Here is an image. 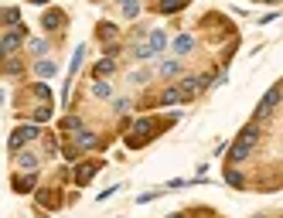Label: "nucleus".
Wrapping results in <instances>:
<instances>
[{"instance_id":"obj_5","label":"nucleus","mask_w":283,"mask_h":218,"mask_svg":"<svg viewBox=\"0 0 283 218\" xmlns=\"http://www.w3.org/2000/svg\"><path fill=\"white\" fill-rule=\"evenodd\" d=\"M21 41H24V27H21V24H14V31H7V38H3L0 45H3V51H14Z\"/></svg>"},{"instance_id":"obj_22","label":"nucleus","mask_w":283,"mask_h":218,"mask_svg":"<svg viewBox=\"0 0 283 218\" xmlns=\"http://www.w3.org/2000/svg\"><path fill=\"white\" fill-rule=\"evenodd\" d=\"M82 55H85V48L78 45V48H75V55H72V75L78 72V65H82Z\"/></svg>"},{"instance_id":"obj_16","label":"nucleus","mask_w":283,"mask_h":218,"mask_svg":"<svg viewBox=\"0 0 283 218\" xmlns=\"http://www.w3.org/2000/svg\"><path fill=\"white\" fill-rule=\"evenodd\" d=\"M160 102H164V106H174V102H181V89H167V92L160 96Z\"/></svg>"},{"instance_id":"obj_13","label":"nucleus","mask_w":283,"mask_h":218,"mask_svg":"<svg viewBox=\"0 0 283 218\" xmlns=\"http://www.w3.org/2000/svg\"><path fill=\"white\" fill-rule=\"evenodd\" d=\"M75 146H96V133H89V130H78V137H75Z\"/></svg>"},{"instance_id":"obj_12","label":"nucleus","mask_w":283,"mask_h":218,"mask_svg":"<svg viewBox=\"0 0 283 218\" xmlns=\"http://www.w3.org/2000/svg\"><path fill=\"white\" fill-rule=\"evenodd\" d=\"M0 24H21L17 7H3V10H0Z\"/></svg>"},{"instance_id":"obj_30","label":"nucleus","mask_w":283,"mask_h":218,"mask_svg":"<svg viewBox=\"0 0 283 218\" xmlns=\"http://www.w3.org/2000/svg\"><path fill=\"white\" fill-rule=\"evenodd\" d=\"M34 3H48V0H34Z\"/></svg>"},{"instance_id":"obj_29","label":"nucleus","mask_w":283,"mask_h":218,"mask_svg":"<svg viewBox=\"0 0 283 218\" xmlns=\"http://www.w3.org/2000/svg\"><path fill=\"white\" fill-rule=\"evenodd\" d=\"M167 218H184V215H167Z\"/></svg>"},{"instance_id":"obj_26","label":"nucleus","mask_w":283,"mask_h":218,"mask_svg":"<svg viewBox=\"0 0 283 218\" xmlns=\"http://www.w3.org/2000/svg\"><path fill=\"white\" fill-rule=\"evenodd\" d=\"M27 48H31V51H34V55H41V51H45V41H41V38H34V41H31V45H27Z\"/></svg>"},{"instance_id":"obj_6","label":"nucleus","mask_w":283,"mask_h":218,"mask_svg":"<svg viewBox=\"0 0 283 218\" xmlns=\"http://www.w3.org/2000/svg\"><path fill=\"white\" fill-rule=\"evenodd\" d=\"M249 153H253V146H246V144H239V140H235V146L229 150V164H242Z\"/></svg>"},{"instance_id":"obj_23","label":"nucleus","mask_w":283,"mask_h":218,"mask_svg":"<svg viewBox=\"0 0 283 218\" xmlns=\"http://www.w3.org/2000/svg\"><path fill=\"white\" fill-rule=\"evenodd\" d=\"M123 10H127V17H137V14H140V7H137L133 0H123Z\"/></svg>"},{"instance_id":"obj_10","label":"nucleus","mask_w":283,"mask_h":218,"mask_svg":"<svg viewBox=\"0 0 283 218\" xmlns=\"http://www.w3.org/2000/svg\"><path fill=\"white\" fill-rule=\"evenodd\" d=\"M34 184H38V177H34V174H27V177H21V181L14 177V191H21V194H27Z\"/></svg>"},{"instance_id":"obj_9","label":"nucleus","mask_w":283,"mask_h":218,"mask_svg":"<svg viewBox=\"0 0 283 218\" xmlns=\"http://www.w3.org/2000/svg\"><path fill=\"white\" fill-rule=\"evenodd\" d=\"M164 41H167V38H164V34H160V31H154V34H150V38H147V48H150V51H154V58H157V55H160V51H164Z\"/></svg>"},{"instance_id":"obj_2","label":"nucleus","mask_w":283,"mask_h":218,"mask_svg":"<svg viewBox=\"0 0 283 218\" xmlns=\"http://www.w3.org/2000/svg\"><path fill=\"white\" fill-rule=\"evenodd\" d=\"M34 137H38V126H17L10 133V150H24V144L34 140Z\"/></svg>"},{"instance_id":"obj_7","label":"nucleus","mask_w":283,"mask_h":218,"mask_svg":"<svg viewBox=\"0 0 283 218\" xmlns=\"http://www.w3.org/2000/svg\"><path fill=\"white\" fill-rule=\"evenodd\" d=\"M96 170H99V164H82V167L75 170V184H89Z\"/></svg>"},{"instance_id":"obj_21","label":"nucleus","mask_w":283,"mask_h":218,"mask_svg":"<svg viewBox=\"0 0 283 218\" xmlns=\"http://www.w3.org/2000/svg\"><path fill=\"white\" fill-rule=\"evenodd\" d=\"M34 96H41L45 102H51V89H48L45 82H38V85H34Z\"/></svg>"},{"instance_id":"obj_19","label":"nucleus","mask_w":283,"mask_h":218,"mask_svg":"<svg viewBox=\"0 0 283 218\" xmlns=\"http://www.w3.org/2000/svg\"><path fill=\"white\" fill-rule=\"evenodd\" d=\"M160 72L167 75V78H174V75L181 72V62H164V65H160Z\"/></svg>"},{"instance_id":"obj_25","label":"nucleus","mask_w":283,"mask_h":218,"mask_svg":"<svg viewBox=\"0 0 283 218\" xmlns=\"http://www.w3.org/2000/svg\"><path fill=\"white\" fill-rule=\"evenodd\" d=\"M65 130H82V120H78V116H69V120H65Z\"/></svg>"},{"instance_id":"obj_3","label":"nucleus","mask_w":283,"mask_h":218,"mask_svg":"<svg viewBox=\"0 0 283 218\" xmlns=\"http://www.w3.org/2000/svg\"><path fill=\"white\" fill-rule=\"evenodd\" d=\"M259 137H263V130H259L256 123H249V126L239 130V144H246V146H256V144H259Z\"/></svg>"},{"instance_id":"obj_18","label":"nucleus","mask_w":283,"mask_h":218,"mask_svg":"<svg viewBox=\"0 0 283 218\" xmlns=\"http://www.w3.org/2000/svg\"><path fill=\"white\" fill-rule=\"evenodd\" d=\"M225 181H229L232 188H242V184H246V181H242V174H239V170H232V167L225 170Z\"/></svg>"},{"instance_id":"obj_4","label":"nucleus","mask_w":283,"mask_h":218,"mask_svg":"<svg viewBox=\"0 0 283 218\" xmlns=\"http://www.w3.org/2000/svg\"><path fill=\"white\" fill-rule=\"evenodd\" d=\"M65 24V14L62 10H45V17H41V27H48V31H58Z\"/></svg>"},{"instance_id":"obj_28","label":"nucleus","mask_w":283,"mask_h":218,"mask_svg":"<svg viewBox=\"0 0 283 218\" xmlns=\"http://www.w3.org/2000/svg\"><path fill=\"white\" fill-rule=\"evenodd\" d=\"M3 55H7V51H3V45H0V62H3Z\"/></svg>"},{"instance_id":"obj_11","label":"nucleus","mask_w":283,"mask_h":218,"mask_svg":"<svg viewBox=\"0 0 283 218\" xmlns=\"http://www.w3.org/2000/svg\"><path fill=\"white\" fill-rule=\"evenodd\" d=\"M184 3H188V0H160L157 10H160V14H174V10H181Z\"/></svg>"},{"instance_id":"obj_27","label":"nucleus","mask_w":283,"mask_h":218,"mask_svg":"<svg viewBox=\"0 0 283 218\" xmlns=\"http://www.w3.org/2000/svg\"><path fill=\"white\" fill-rule=\"evenodd\" d=\"M137 58H154V51H150L147 45H140V48H137Z\"/></svg>"},{"instance_id":"obj_14","label":"nucleus","mask_w":283,"mask_h":218,"mask_svg":"<svg viewBox=\"0 0 283 218\" xmlns=\"http://www.w3.org/2000/svg\"><path fill=\"white\" fill-rule=\"evenodd\" d=\"M92 96H99V99H109V96H113L109 82H99V78H96V82H92Z\"/></svg>"},{"instance_id":"obj_8","label":"nucleus","mask_w":283,"mask_h":218,"mask_svg":"<svg viewBox=\"0 0 283 218\" xmlns=\"http://www.w3.org/2000/svg\"><path fill=\"white\" fill-rule=\"evenodd\" d=\"M191 48H195V38H191V34H178V38H174V51H178V55H188Z\"/></svg>"},{"instance_id":"obj_24","label":"nucleus","mask_w":283,"mask_h":218,"mask_svg":"<svg viewBox=\"0 0 283 218\" xmlns=\"http://www.w3.org/2000/svg\"><path fill=\"white\" fill-rule=\"evenodd\" d=\"M48 116H51V106H48V102H45V106H38V113H34V120L41 123V120H48Z\"/></svg>"},{"instance_id":"obj_1","label":"nucleus","mask_w":283,"mask_h":218,"mask_svg":"<svg viewBox=\"0 0 283 218\" xmlns=\"http://www.w3.org/2000/svg\"><path fill=\"white\" fill-rule=\"evenodd\" d=\"M277 106H280V85H270V92L263 96V102H259V109H256V120H266Z\"/></svg>"},{"instance_id":"obj_15","label":"nucleus","mask_w":283,"mask_h":218,"mask_svg":"<svg viewBox=\"0 0 283 218\" xmlns=\"http://www.w3.org/2000/svg\"><path fill=\"white\" fill-rule=\"evenodd\" d=\"M17 164H21L24 170H34V167H38V157H34V153H27V150H21V157H17Z\"/></svg>"},{"instance_id":"obj_17","label":"nucleus","mask_w":283,"mask_h":218,"mask_svg":"<svg viewBox=\"0 0 283 218\" xmlns=\"http://www.w3.org/2000/svg\"><path fill=\"white\" fill-rule=\"evenodd\" d=\"M113 69H116V62H113V58H103V62L96 65V78H99V75H109Z\"/></svg>"},{"instance_id":"obj_20","label":"nucleus","mask_w":283,"mask_h":218,"mask_svg":"<svg viewBox=\"0 0 283 218\" xmlns=\"http://www.w3.org/2000/svg\"><path fill=\"white\" fill-rule=\"evenodd\" d=\"M38 75L41 78H51L55 75V62H38Z\"/></svg>"}]
</instances>
